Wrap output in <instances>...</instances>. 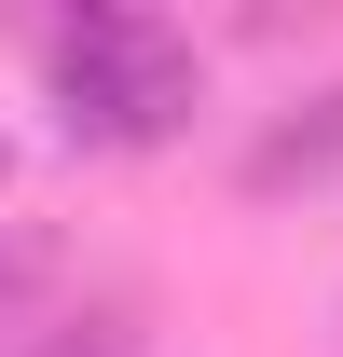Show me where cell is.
<instances>
[{"label":"cell","instance_id":"obj_1","mask_svg":"<svg viewBox=\"0 0 343 357\" xmlns=\"http://www.w3.org/2000/svg\"><path fill=\"white\" fill-rule=\"evenodd\" d=\"M42 83H55V124L83 137V151H151V137L192 124L206 55L178 42L165 14L96 0V14H69V28H42Z\"/></svg>","mask_w":343,"mask_h":357},{"label":"cell","instance_id":"obj_2","mask_svg":"<svg viewBox=\"0 0 343 357\" xmlns=\"http://www.w3.org/2000/svg\"><path fill=\"white\" fill-rule=\"evenodd\" d=\"M343 165V96H316V124H275L247 151V192H289V178H330Z\"/></svg>","mask_w":343,"mask_h":357}]
</instances>
